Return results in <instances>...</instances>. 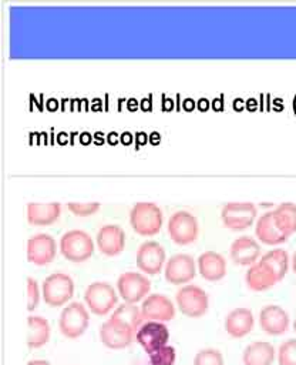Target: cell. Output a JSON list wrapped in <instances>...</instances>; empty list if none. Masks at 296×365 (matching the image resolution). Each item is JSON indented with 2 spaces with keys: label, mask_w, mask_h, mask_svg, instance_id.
<instances>
[{
  "label": "cell",
  "mask_w": 296,
  "mask_h": 365,
  "mask_svg": "<svg viewBox=\"0 0 296 365\" xmlns=\"http://www.w3.org/2000/svg\"><path fill=\"white\" fill-rule=\"evenodd\" d=\"M222 222L232 231H242L252 225L256 218V205L253 202H226L221 210Z\"/></svg>",
  "instance_id": "52a82bcc"
},
{
  "label": "cell",
  "mask_w": 296,
  "mask_h": 365,
  "mask_svg": "<svg viewBox=\"0 0 296 365\" xmlns=\"http://www.w3.org/2000/svg\"><path fill=\"white\" fill-rule=\"evenodd\" d=\"M67 208L75 214V215H80V217H87V215H91L94 214L98 208H100V202L97 201H91V202H68L67 204Z\"/></svg>",
  "instance_id": "1f68e13d"
},
{
  "label": "cell",
  "mask_w": 296,
  "mask_h": 365,
  "mask_svg": "<svg viewBox=\"0 0 296 365\" xmlns=\"http://www.w3.org/2000/svg\"><path fill=\"white\" fill-rule=\"evenodd\" d=\"M259 325L268 335H282L287 331L289 315L282 307L268 304L259 312Z\"/></svg>",
  "instance_id": "2e32d148"
},
{
  "label": "cell",
  "mask_w": 296,
  "mask_h": 365,
  "mask_svg": "<svg viewBox=\"0 0 296 365\" xmlns=\"http://www.w3.org/2000/svg\"><path fill=\"white\" fill-rule=\"evenodd\" d=\"M130 224L139 235H154L161 230L162 211L151 201H138L130 211Z\"/></svg>",
  "instance_id": "6da1fadb"
},
{
  "label": "cell",
  "mask_w": 296,
  "mask_h": 365,
  "mask_svg": "<svg viewBox=\"0 0 296 365\" xmlns=\"http://www.w3.org/2000/svg\"><path fill=\"white\" fill-rule=\"evenodd\" d=\"M260 261H263L265 264H268L272 268V271L275 272V275L278 277L279 281L283 279V277L286 275L287 268H289V255H287L286 250H283V248L270 250L260 257Z\"/></svg>",
  "instance_id": "83f0119b"
},
{
  "label": "cell",
  "mask_w": 296,
  "mask_h": 365,
  "mask_svg": "<svg viewBox=\"0 0 296 365\" xmlns=\"http://www.w3.org/2000/svg\"><path fill=\"white\" fill-rule=\"evenodd\" d=\"M293 331L296 332V317H295V321H293Z\"/></svg>",
  "instance_id": "d590c367"
},
{
  "label": "cell",
  "mask_w": 296,
  "mask_h": 365,
  "mask_svg": "<svg viewBox=\"0 0 296 365\" xmlns=\"http://www.w3.org/2000/svg\"><path fill=\"white\" fill-rule=\"evenodd\" d=\"M56 240L47 232L33 234L27 240V259L34 265H47L56 257Z\"/></svg>",
  "instance_id": "4fadbf2b"
},
{
  "label": "cell",
  "mask_w": 296,
  "mask_h": 365,
  "mask_svg": "<svg viewBox=\"0 0 296 365\" xmlns=\"http://www.w3.org/2000/svg\"><path fill=\"white\" fill-rule=\"evenodd\" d=\"M141 312H142L144 319L166 322L174 318L175 307L166 295L152 292V294H148L142 299Z\"/></svg>",
  "instance_id": "9a60e30c"
},
{
  "label": "cell",
  "mask_w": 296,
  "mask_h": 365,
  "mask_svg": "<svg viewBox=\"0 0 296 365\" xmlns=\"http://www.w3.org/2000/svg\"><path fill=\"white\" fill-rule=\"evenodd\" d=\"M175 301L182 314L186 317H201L208 309V295L198 285H184L175 294Z\"/></svg>",
  "instance_id": "30bf717a"
},
{
  "label": "cell",
  "mask_w": 296,
  "mask_h": 365,
  "mask_svg": "<svg viewBox=\"0 0 296 365\" xmlns=\"http://www.w3.org/2000/svg\"><path fill=\"white\" fill-rule=\"evenodd\" d=\"M27 365H51V364L46 359H30L27 362Z\"/></svg>",
  "instance_id": "836d02e7"
},
{
  "label": "cell",
  "mask_w": 296,
  "mask_h": 365,
  "mask_svg": "<svg viewBox=\"0 0 296 365\" xmlns=\"http://www.w3.org/2000/svg\"><path fill=\"white\" fill-rule=\"evenodd\" d=\"M196 265L201 277L208 281H218L226 274V259L216 251L209 250L199 254Z\"/></svg>",
  "instance_id": "d6986e66"
},
{
  "label": "cell",
  "mask_w": 296,
  "mask_h": 365,
  "mask_svg": "<svg viewBox=\"0 0 296 365\" xmlns=\"http://www.w3.org/2000/svg\"><path fill=\"white\" fill-rule=\"evenodd\" d=\"M74 292L73 278L61 271L53 272L44 278L41 284V294L46 304L50 307L64 305Z\"/></svg>",
  "instance_id": "277c9868"
},
{
  "label": "cell",
  "mask_w": 296,
  "mask_h": 365,
  "mask_svg": "<svg viewBox=\"0 0 296 365\" xmlns=\"http://www.w3.org/2000/svg\"><path fill=\"white\" fill-rule=\"evenodd\" d=\"M272 211L282 232L286 237L292 235L296 231V204L285 201L276 205Z\"/></svg>",
  "instance_id": "484cf974"
},
{
  "label": "cell",
  "mask_w": 296,
  "mask_h": 365,
  "mask_svg": "<svg viewBox=\"0 0 296 365\" xmlns=\"http://www.w3.org/2000/svg\"><path fill=\"white\" fill-rule=\"evenodd\" d=\"M194 365H223V355L219 349L204 348L195 354Z\"/></svg>",
  "instance_id": "f546056e"
},
{
  "label": "cell",
  "mask_w": 296,
  "mask_h": 365,
  "mask_svg": "<svg viewBox=\"0 0 296 365\" xmlns=\"http://www.w3.org/2000/svg\"><path fill=\"white\" fill-rule=\"evenodd\" d=\"M60 252L64 258L73 262H81L91 257L94 251V242L88 232L84 230H68L65 231L58 242Z\"/></svg>",
  "instance_id": "7a4b0ae2"
},
{
  "label": "cell",
  "mask_w": 296,
  "mask_h": 365,
  "mask_svg": "<svg viewBox=\"0 0 296 365\" xmlns=\"http://www.w3.org/2000/svg\"><path fill=\"white\" fill-rule=\"evenodd\" d=\"M135 336V331L125 322L110 317L100 327V339L110 349H122L128 346Z\"/></svg>",
  "instance_id": "ba28073f"
},
{
  "label": "cell",
  "mask_w": 296,
  "mask_h": 365,
  "mask_svg": "<svg viewBox=\"0 0 296 365\" xmlns=\"http://www.w3.org/2000/svg\"><path fill=\"white\" fill-rule=\"evenodd\" d=\"M195 261L186 252H176L166 259L164 277L171 284H186L195 277Z\"/></svg>",
  "instance_id": "7c38bea8"
},
{
  "label": "cell",
  "mask_w": 296,
  "mask_h": 365,
  "mask_svg": "<svg viewBox=\"0 0 296 365\" xmlns=\"http://www.w3.org/2000/svg\"><path fill=\"white\" fill-rule=\"evenodd\" d=\"M26 284H27V311H33L37 307L40 299L38 284L33 277H27Z\"/></svg>",
  "instance_id": "d6a6232c"
},
{
  "label": "cell",
  "mask_w": 296,
  "mask_h": 365,
  "mask_svg": "<svg viewBox=\"0 0 296 365\" xmlns=\"http://www.w3.org/2000/svg\"><path fill=\"white\" fill-rule=\"evenodd\" d=\"M292 269H293V272L296 274V251H295L293 255H292Z\"/></svg>",
  "instance_id": "e575fe53"
},
{
  "label": "cell",
  "mask_w": 296,
  "mask_h": 365,
  "mask_svg": "<svg viewBox=\"0 0 296 365\" xmlns=\"http://www.w3.org/2000/svg\"><path fill=\"white\" fill-rule=\"evenodd\" d=\"M255 235L258 237V240H260V242L268 244V245L280 244L287 240V237L279 228L272 210L263 212L258 218L256 225H255Z\"/></svg>",
  "instance_id": "ffe728a7"
},
{
  "label": "cell",
  "mask_w": 296,
  "mask_h": 365,
  "mask_svg": "<svg viewBox=\"0 0 296 365\" xmlns=\"http://www.w3.org/2000/svg\"><path fill=\"white\" fill-rule=\"evenodd\" d=\"M229 255L235 264L252 265L260 255V245L253 237L240 235L232 241Z\"/></svg>",
  "instance_id": "ac0fdd59"
},
{
  "label": "cell",
  "mask_w": 296,
  "mask_h": 365,
  "mask_svg": "<svg viewBox=\"0 0 296 365\" xmlns=\"http://www.w3.org/2000/svg\"><path fill=\"white\" fill-rule=\"evenodd\" d=\"M245 281H246V285L253 291H263L273 287L276 282H279L272 268L260 259L249 265L245 274Z\"/></svg>",
  "instance_id": "44dd1931"
},
{
  "label": "cell",
  "mask_w": 296,
  "mask_h": 365,
  "mask_svg": "<svg viewBox=\"0 0 296 365\" xmlns=\"http://www.w3.org/2000/svg\"><path fill=\"white\" fill-rule=\"evenodd\" d=\"M175 359H176L175 348L168 344L148 354L149 365H174Z\"/></svg>",
  "instance_id": "f1b7e54d"
},
{
  "label": "cell",
  "mask_w": 296,
  "mask_h": 365,
  "mask_svg": "<svg viewBox=\"0 0 296 365\" xmlns=\"http://www.w3.org/2000/svg\"><path fill=\"white\" fill-rule=\"evenodd\" d=\"M169 339L168 327L164 322L147 321L135 332V341L142 346L147 354L154 352L155 349L166 345Z\"/></svg>",
  "instance_id": "5bb4252c"
},
{
  "label": "cell",
  "mask_w": 296,
  "mask_h": 365,
  "mask_svg": "<svg viewBox=\"0 0 296 365\" xmlns=\"http://www.w3.org/2000/svg\"><path fill=\"white\" fill-rule=\"evenodd\" d=\"M50 338V325L44 317L28 315L27 317V345L28 348H40L47 344Z\"/></svg>",
  "instance_id": "d4e9b609"
},
{
  "label": "cell",
  "mask_w": 296,
  "mask_h": 365,
  "mask_svg": "<svg viewBox=\"0 0 296 365\" xmlns=\"http://www.w3.org/2000/svg\"><path fill=\"white\" fill-rule=\"evenodd\" d=\"M166 228L171 240L179 245L194 242L198 235V221L195 215L186 210H178L171 214Z\"/></svg>",
  "instance_id": "8992f818"
},
{
  "label": "cell",
  "mask_w": 296,
  "mask_h": 365,
  "mask_svg": "<svg viewBox=\"0 0 296 365\" xmlns=\"http://www.w3.org/2000/svg\"><path fill=\"white\" fill-rule=\"evenodd\" d=\"M135 262L142 272L155 275L165 267V250L157 241H144L137 250Z\"/></svg>",
  "instance_id": "8fae6325"
},
{
  "label": "cell",
  "mask_w": 296,
  "mask_h": 365,
  "mask_svg": "<svg viewBox=\"0 0 296 365\" xmlns=\"http://www.w3.org/2000/svg\"><path fill=\"white\" fill-rule=\"evenodd\" d=\"M111 317L125 322L127 325H130L135 332L138 331V328L142 325V312H141V307H137L135 304H130V302H122L120 304L111 314Z\"/></svg>",
  "instance_id": "4316f807"
},
{
  "label": "cell",
  "mask_w": 296,
  "mask_h": 365,
  "mask_svg": "<svg viewBox=\"0 0 296 365\" xmlns=\"http://www.w3.org/2000/svg\"><path fill=\"white\" fill-rule=\"evenodd\" d=\"M151 288L149 279L137 271L122 272L117 278V291L124 302L135 304L148 295Z\"/></svg>",
  "instance_id": "9c48e42d"
},
{
  "label": "cell",
  "mask_w": 296,
  "mask_h": 365,
  "mask_svg": "<svg viewBox=\"0 0 296 365\" xmlns=\"http://www.w3.org/2000/svg\"><path fill=\"white\" fill-rule=\"evenodd\" d=\"M97 247L105 255H117L125 245V232L117 224H104L97 231Z\"/></svg>",
  "instance_id": "e0dca14e"
},
{
  "label": "cell",
  "mask_w": 296,
  "mask_h": 365,
  "mask_svg": "<svg viewBox=\"0 0 296 365\" xmlns=\"http://www.w3.org/2000/svg\"><path fill=\"white\" fill-rule=\"evenodd\" d=\"M275 348L266 341H253L245 346L242 352L243 365H272L275 359Z\"/></svg>",
  "instance_id": "cb8c5ba5"
},
{
  "label": "cell",
  "mask_w": 296,
  "mask_h": 365,
  "mask_svg": "<svg viewBox=\"0 0 296 365\" xmlns=\"http://www.w3.org/2000/svg\"><path fill=\"white\" fill-rule=\"evenodd\" d=\"M90 322V315L85 305L80 301L68 302L60 312L58 328L67 338H78L84 334Z\"/></svg>",
  "instance_id": "3957f363"
},
{
  "label": "cell",
  "mask_w": 296,
  "mask_h": 365,
  "mask_svg": "<svg viewBox=\"0 0 296 365\" xmlns=\"http://www.w3.org/2000/svg\"><path fill=\"white\" fill-rule=\"evenodd\" d=\"M253 327V314L249 308H233L225 317V329L233 338H242Z\"/></svg>",
  "instance_id": "7402d4cb"
},
{
  "label": "cell",
  "mask_w": 296,
  "mask_h": 365,
  "mask_svg": "<svg viewBox=\"0 0 296 365\" xmlns=\"http://www.w3.org/2000/svg\"><path fill=\"white\" fill-rule=\"evenodd\" d=\"M61 211L60 202H28L26 207L27 221L33 225L53 224Z\"/></svg>",
  "instance_id": "603a6c76"
},
{
  "label": "cell",
  "mask_w": 296,
  "mask_h": 365,
  "mask_svg": "<svg viewBox=\"0 0 296 365\" xmlns=\"http://www.w3.org/2000/svg\"><path fill=\"white\" fill-rule=\"evenodd\" d=\"M117 292L107 281H94L84 291V301L90 311L97 315L108 314L117 304Z\"/></svg>",
  "instance_id": "5b68a950"
},
{
  "label": "cell",
  "mask_w": 296,
  "mask_h": 365,
  "mask_svg": "<svg viewBox=\"0 0 296 365\" xmlns=\"http://www.w3.org/2000/svg\"><path fill=\"white\" fill-rule=\"evenodd\" d=\"M276 355L279 365H296V338H289L282 342Z\"/></svg>",
  "instance_id": "4dcf8cb0"
}]
</instances>
